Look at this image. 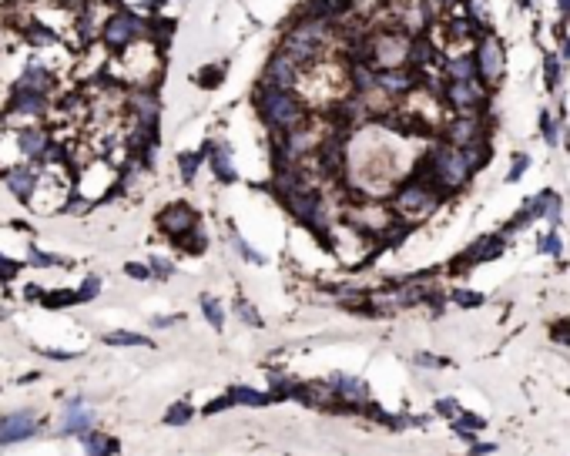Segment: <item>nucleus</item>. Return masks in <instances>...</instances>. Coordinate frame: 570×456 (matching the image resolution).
<instances>
[{
    "mask_svg": "<svg viewBox=\"0 0 570 456\" xmlns=\"http://www.w3.org/2000/svg\"><path fill=\"white\" fill-rule=\"evenodd\" d=\"M440 188L433 185V178L426 175V168H419L413 175L406 178V181H399L396 188H392V195H389V208L399 215V218H426V215H433L436 208H440Z\"/></svg>",
    "mask_w": 570,
    "mask_h": 456,
    "instance_id": "nucleus-1",
    "label": "nucleus"
},
{
    "mask_svg": "<svg viewBox=\"0 0 570 456\" xmlns=\"http://www.w3.org/2000/svg\"><path fill=\"white\" fill-rule=\"evenodd\" d=\"M255 107H259L265 127L275 131V134H285V131L302 127L309 121L306 104L295 98V91H282V87H265V84H259V91H255Z\"/></svg>",
    "mask_w": 570,
    "mask_h": 456,
    "instance_id": "nucleus-2",
    "label": "nucleus"
},
{
    "mask_svg": "<svg viewBox=\"0 0 570 456\" xmlns=\"http://www.w3.org/2000/svg\"><path fill=\"white\" fill-rule=\"evenodd\" d=\"M423 168H426V175L433 178V185L440 188L443 195H453V191L467 188L469 178H473L467 158H463V148H456V145H450V141H443V138L430 148Z\"/></svg>",
    "mask_w": 570,
    "mask_h": 456,
    "instance_id": "nucleus-3",
    "label": "nucleus"
},
{
    "mask_svg": "<svg viewBox=\"0 0 570 456\" xmlns=\"http://www.w3.org/2000/svg\"><path fill=\"white\" fill-rule=\"evenodd\" d=\"M410 51H413V30L406 24H389L369 34V61L379 71L410 68Z\"/></svg>",
    "mask_w": 570,
    "mask_h": 456,
    "instance_id": "nucleus-4",
    "label": "nucleus"
},
{
    "mask_svg": "<svg viewBox=\"0 0 570 456\" xmlns=\"http://www.w3.org/2000/svg\"><path fill=\"white\" fill-rule=\"evenodd\" d=\"M148 21H141L138 14H131V10H118V14H111L101 27V37L104 44L111 48V51H128L131 44H138V41H145L148 37Z\"/></svg>",
    "mask_w": 570,
    "mask_h": 456,
    "instance_id": "nucleus-5",
    "label": "nucleus"
},
{
    "mask_svg": "<svg viewBox=\"0 0 570 456\" xmlns=\"http://www.w3.org/2000/svg\"><path fill=\"white\" fill-rule=\"evenodd\" d=\"M443 101L456 114H483L490 104V87L483 81H443Z\"/></svg>",
    "mask_w": 570,
    "mask_h": 456,
    "instance_id": "nucleus-6",
    "label": "nucleus"
},
{
    "mask_svg": "<svg viewBox=\"0 0 570 456\" xmlns=\"http://www.w3.org/2000/svg\"><path fill=\"white\" fill-rule=\"evenodd\" d=\"M476 68H480V81L487 84V87H496L500 81H503V71H507V54H503V44H500V37L496 34H483L480 41H476Z\"/></svg>",
    "mask_w": 570,
    "mask_h": 456,
    "instance_id": "nucleus-7",
    "label": "nucleus"
},
{
    "mask_svg": "<svg viewBox=\"0 0 570 456\" xmlns=\"http://www.w3.org/2000/svg\"><path fill=\"white\" fill-rule=\"evenodd\" d=\"M443 141H450V145H456V148H469V145H476V141H490L483 114H453V118L443 125Z\"/></svg>",
    "mask_w": 570,
    "mask_h": 456,
    "instance_id": "nucleus-8",
    "label": "nucleus"
},
{
    "mask_svg": "<svg viewBox=\"0 0 570 456\" xmlns=\"http://www.w3.org/2000/svg\"><path fill=\"white\" fill-rule=\"evenodd\" d=\"M423 81V71L416 68H396V71H379V94L386 98L389 104L403 101L416 91V84Z\"/></svg>",
    "mask_w": 570,
    "mask_h": 456,
    "instance_id": "nucleus-9",
    "label": "nucleus"
},
{
    "mask_svg": "<svg viewBox=\"0 0 570 456\" xmlns=\"http://www.w3.org/2000/svg\"><path fill=\"white\" fill-rule=\"evenodd\" d=\"M299 77H302V68H299L288 54L275 51L272 57H268V64H265V77H262V84H265V87L295 91V87H299Z\"/></svg>",
    "mask_w": 570,
    "mask_h": 456,
    "instance_id": "nucleus-10",
    "label": "nucleus"
},
{
    "mask_svg": "<svg viewBox=\"0 0 570 456\" xmlns=\"http://www.w3.org/2000/svg\"><path fill=\"white\" fill-rule=\"evenodd\" d=\"M158 225H161L165 235H171L175 242H182L184 235H191L198 228V215H195V208H188L184 202H175V205H168V208H161Z\"/></svg>",
    "mask_w": 570,
    "mask_h": 456,
    "instance_id": "nucleus-11",
    "label": "nucleus"
},
{
    "mask_svg": "<svg viewBox=\"0 0 570 456\" xmlns=\"http://www.w3.org/2000/svg\"><path fill=\"white\" fill-rule=\"evenodd\" d=\"M503 235H487V238H476L473 245H469L463 255H456L453 258V272H467L473 265H483V262H490L496 255H503Z\"/></svg>",
    "mask_w": 570,
    "mask_h": 456,
    "instance_id": "nucleus-12",
    "label": "nucleus"
},
{
    "mask_svg": "<svg viewBox=\"0 0 570 456\" xmlns=\"http://www.w3.org/2000/svg\"><path fill=\"white\" fill-rule=\"evenodd\" d=\"M349 87H352V98H372L379 94V68L372 61H352L349 64Z\"/></svg>",
    "mask_w": 570,
    "mask_h": 456,
    "instance_id": "nucleus-13",
    "label": "nucleus"
},
{
    "mask_svg": "<svg viewBox=\"0 0 570 456\" xmlns=\"http://www.w3.org/2000/svg\"><path fill=\"white\" fill-rule=\"evenodd\" d=\"M37 433V419L21 409V413H10V416H3L0 419V446L3 443H17V439H27V436H34Z\"/></svg>",
    "mask_w": 570,
    "mask_h": 456,
    "instance_id": "nucleus-14",
    "label": "nucleus"
},
{
    "mask_svg": "<svg viewBox=\"0 0 570 456\" xmlns=\"http://www.w3.org/2000/svg\"><path fill=\"white\" fill-rule=\"evenodd\" d=\"M48 107V94L44 91H34V87H17L14 98L7 104V114L17 118V114H44Z\"/></svg>",
    "mask_w": 570,
    "mask_h": 456,
    "instance_id": "nucleus-15",
    "label": "nucleus"
},
{
    "mask_svg": "<svg viewBox=\"0 0 570 456\" xmlns=\"http://www.w3.org/2000/svg\"><path fill=\"white\" fill-rule=\"evenodd\" d=\"M443 81H480L476 54H453L443 61Z\"/></svg>",
    "mask_w": 570,
    "mask_h": 456,
    "instance_id": "nucleus-16",
    "label": "nucleus"
},
{
    "mask_svg": "<svg viewBox=\"0 0 570 456\" xmlns=\"http://www.w3.org/2000/svg\"><path fill=\"white\" fill-rule=\"evenodd\" d=\"M3 175H7L10 191H14L21 202H30V195H34V188H37V181H41V172H34V168H27V165H14V168H7Z\"/></svg>",
    "mask_w": 570,
    "mask_h": 456,
    "instance_id": "nucleus-17",
    "label": "nucleus"
},
{
    "mask_svg": "<svg viewBox=\"0 0 570 456\" xmlns=\"http://www.w3.org/2000/svg\"><path fill=\"white\" fill-rule=\"evenodd\" d=\"M17 138H21V152H24L27 161H44L48 165L51 141H48V134L41 127H24V131H17Z\"/></svg>",
    "mask_w": 570,
    "mask_h": 456,
    "instance_id": "nucleus-18",
    "label": "nucleus"
},
{
    "mask_svg": "<svg viewBox=\"0 0 570 456\" xmlns=\"http://www.w3.org/2000/svg\"><path fill=\"white\" fill-rule=\"evenodd\" d=\"M530 211H534V218H547L550 225H560V215H564V208H560V198H557V191H537L534 198H530Z\"/></svg>",
    "mask_w": 570,
    "mask_h": 456,
    "instance_id": "nucleus-19",
    "label": "nucleus"
},
{
    "mask_svg": "<svg viewBox=\"0 0 570 456\" xmlns=\"http://www.w3.org/2000/svg\"><path fill=\"white\" fill-rule=\"evenodd\" d=\"M205 154H211V172H215V178L222 181V185H232L235 178V168H232V148L225 145V141H218V145H208V148H202Z\"/></svg>",
    "mask_w": 570,
    "mask_h": 456,
    "instance_id": "nucleus-20",
    "label": "nucleus"
},
{
    "mask_svg": "<svg viewBox=\"0 0 570 456\" xmlns=\"http://www.w3.org/2000/svg\"><path fill=\"white\" fill-rule=\"evenodd\" d=\"M91 423H94V413L91 409H84L81 406V400H74V403H67V413H64V433L71 436H84V433L91 430Z\"/></svg>",
    "mask_w": 570,
    "mask_h": 456,
    "instance_id": "nucleus-21",
    "label": "nucleus"
},
{
    "mask_svg": "<svg viewBox=\"0 0 570 456\" xmlns=\"http://www.w3.org/2000/svg\"><path fill=\"white\" fill-rule=\"evenodd\" d=\"M430 61H436V44L430 41V34H419L413 37V51H410V68L423 71Z\"/></svg>",
    "mask_w": 570,
    "mask_h": 456,
    "instance_id": "nucleus-22",
    "label": "nucleus"
},
{
    "mask_svg": "<svg viewBox=\"0 0 570 456\" xmlns=\"http://www.w3.org/2000/svg\"><path fill=\"white\" fill-rule=\"evenodd\" d=\"M332 389H336L339 396H346V400H356V403H363L366 396H369V389H366V382L359 376H332L329 382Z\"/></svg>",
    "mask_w": 570,
    "mask_h": 456,
    "instance_id": "nucleus-23",
    "label": "nucleus"
},
{
    "mask_svg": "<svg viewBox=\"0 0 570 456\" xmlns=\"http://www.w3.org/2000/svg\"><path fill=\"white\" fill-rule=\"evenodd\" d=\"M544 84L550 94L560 91V84H564V61H560V54H547L544 57Z\"/></svg>",
    "mask_w": 570,
    "mask_h": 456,
    "instance_id": "nucleus-24",
    "label": "nucleus"
},
{
    "mask_svg": "<svg viewBox=\"0 0 570 456\" xmlns=\"http://www.w3.org/2000/svg\"><path fill=\"white\" fill-rule=\"evenodd\" d=\"M17 87H34V91H44V94H48V87H51V74H48L41 64H30L24 74H21Z\"/></svg>",
    "mask_w": 570,
    "mask_h": 456,
    "instance_id": "nucleus-25",
    "label": "nucleus"
},
{
    "mask_svg": "<svg viewBox=\"0 0 570 456\" xmlns=\"http://www.w3.org/2000/svg\"><path fill=\"white\" fill-rule=\"evenodd\" d=\"M463 158H467L469 172L476 175V172H483L487 168V161H490V141H476V145H469L463 148Z\"/></svg>",
    "mask_w": 570,
    "mask_h": 456,
    "instance_id": "nucleus-26",
    "label": "nucleus"
},
{
    "mask_svg": "<svg viewBox=\"0 0 570 456\" xmlns=\"http://www.w3.org/2000/svg\"><path fill=\"white\" fill-rule=\"evenodd\" d=\"M229 396H232V403H242V406H265L268 403V396H262V393L249 389V386H232Z\"/></svg>",
    "mask_w": 570,
    "mask_h": 456,
    "instance_id": "nucleus-27",
    "label": "nucleus"
},
{
    "mask_svg": "<svg viewBox=\"0 0 570 456\" xmlns=\"http://www.w3.org/2000/svg\"><path fill=\"white\" fill-rule=\"evenodd\" d=\"M107 346H151L148 335H138V332H107L104 335Z\"/></svg>",
    "mask_w": 570,
    "mask_h": 456,
    "instance_id": "nucleus-28",
    "label": "nucleus"
},
{
    "mask_svg": "<svg viewBox=\"0 0 570 456\" xmlns=\"http://www.w3.org/2000/svg\"><path fill=\"white\" fill-rule=\"evenodd\" d=\"M540 134H544V141L550 148L560 141V125H557V118H553L547 107H540Z\"/></svg>",
    "mask_w": 570,
    "mask_h": 456,
    "instance_id": "nucleus-29",
    "label": "nucleus"
},
{
    "mask_svg": "<svg viewBox=\"0 0 570 456\" xmlns=\"http://www.w3.org/2000/svg\"><path fill=\"white\" fill-rule=\"evenodd\" d=\"M202 158H205V152H184L178 154V165H182V178L191 185L195 181V175H198V165H202Z\"/></svg>",
    "mask_w": 570,
    "mask_h": 456,
    "instance_id": "nucleus-30",
    "label": "nucleus"
},
{
    "mask_svg": "<svg viewBox=\"0 0 570 456\" xmlns=\"http://www.w3.org/2000/svg\"><path fill=\"white\" fill-rule=\"evenodd\" d=\"M202 312H205V319L215 326V329L225 326V312H222V305H218L215 296H202Z\"/></svg>",
    "mask_w": 570,
    "mask_h": 456,
    "instance_id": "nucleus-31",
    "label": "nucleus"
},
{
    "mask_svg": "<svg viewBox=\"0 0 570 456\" xmlns=\"http://www.w3.org/2000/svg\"><path fill=\"white\" fill-rule=\"evenodd\" d=\"M232 245H235V252L242 255L245 262H252V265H265V258H262V255L255 252V249H252V245H249V242L238 235V231H232Z\"/></svg>",
    "mask_w": 570,
    "mask_h": 456,
    "instance_id": "nucleus-32",
    "label": "nucleus"
},
{
    "mask_svg": "<svg viewBox=\"0 0 570 456\" xmlns=\"http://www.w3.org/2000/svg\"><path fill=\"white\" fill-rule=\"evenodd\" d=\"M222 77H225V64H222V68H218V64H208V68L198 71L195 81H198L202 87H218V84H222Z\"/></svg>",
    "mask_w": 570,
    "mask_h": 456,
    "instance_id": "nucleus-33",
    "label": "nucleus"
},
{
    "mask_svg": "<svg viewBox=\"0 0 570 456\" xmlns=\"http://www.w3.org/2000/svg\"><path fill=\"white\" fill-rule=\"evenodd\" d=\"M235 315H238L242 322H249L252 329H262V315H259V312H255V305H252V302L238 299V302H235Z\"/></svg>",
    "mask_w": 570,
    "mask_h": 456,
    "instance_id": "nucleus-34",
    "label": "nucleus"
},
{
    "mask_svg": "<svg viewBox=\"0 0 570 456\" xmlns=\"http://www.w3.org/2000/svg\"><path fill=\"white\" fill-rule=\"evenodd\" d=\"M453 426H456V433H463V436H473L476 430H483V419L473 416V413H460V416L453 419Z\"/></svg>",
    "mask_w": 570,
    "mask_h": 456,
    "instance_id": "nucleus-35",
    "label": "nucleus"
},
{
    "mask_svg": "<svg viewBox=\"0 0 570 456\" xmlns=\"http://www.w3.org/2000/svg\"><path fill=\"white\" fill-rule=\"evenodd\" d=\"M527 168H530V158L520 152V154H514V161H510V172H507V185H517L520 178L527 175Z\"/></svg>",
    "mask_w": 570,
    "mask_h": 456,
    "instance_id": "nucleus-36",
    "label": "nucleus"
},
{
    "mask_svg": "<svg viewBox=\"0 0 570 456\" xmlns=\"http://www.w3.org/2000/svg\"><path fill=\"white\" fill-rule=\"evenodd\" d=\"M178 245H182L184 252H191V255H202L208 249V238L205 235H202V231H198V228H195V231H191V235H184L182 242H178Z\"/></svg>",
    "mask_w": 570,
    "mask_h": 456,
    "instance_id": "nucleus-37",
    "label": "nucleus"
},
{
    "mask_svg": "<svg viewBox=\"0 0 570 456\" xmlns=\"http://www.w3.org/2000/svg\"><path fill=\"white\" fill-rule=\"evenodd\" d=\"M191 419V406L188 403H175L168 413H165V423L168 426H182V423H188Z\"/></svg>",
    "mask_w": 570,
    "mask_h": 456,
    "instance_id": "nucleus-38",
    "label": "nucleus"
},
{
    "mask_svg": "<svg viewBox=\"0 0 570 456\" xmlns=\"http://www.w3.org/2000/svg\"><path fill=\"white\" fill-rule=\"evenodd\" d=\"M450 299L460 305V309H476V305H483V296H480V292H469V289H456Z\"/></svg>",
    "mask_w": 570,
    "mask_h": 456,
    "instance_id": "nucleus-39",
    "label": "nucleus"
},
{
    "mask_svg": "<svg viewBox=\"0 0 570 456\" xmlns=\"http://www.w3.org/2000/svg\"><path fill=\"white\" fill-rule=\"evenodd\" d=\"M537 249L544 255H553V258H560V252H564V242H560V235L557 231H550V235H544L540 242H537Z\"/></svg>",
    "mask_w": 570,
    "mask_h": 456,
    "instance_id": "nucleus-40",
    "label": "nucleus"
},
{
    "mask_svg": "<svg viewBox=\"0 0 570 456\" xmlns=\"http://www.w3.org/2000/svg\"><path fill=\"white\" fill-rule=\"evenodd\" d=\"M44 302L51 305V309H61V305H74V302H81V292H51V296H44Z\"/></svg>",
    "mask_w": 570,
    "mask_h": 456,
    "instance_id": "nucleus-41",
    "label": "nucleus"
},
{
    "mask_svg": "<svg viewBox=\"0 0 570 456\" xmlns=\"http://www.w3.org/2000/svg\"><path fill=\"white\" fill-rule=\"evenodd\" d=\"M98 289H101V279H98V276H87V279H84V285L78 289V292H81V302H91V299L98 296Z\"/></svg>",
    "mask_w": 570,
    "mask_h": 456,
    "instance_id": "nucleus-42",
    "label": "nucleus"
},
{
    "mask_svg": "<svg viewBox=\"0 0 570 456\" xmlns=\"http://www.w3.org/2000/svg\"><path fill=\"white\" fill-rule=\"evenodd\" d=\"M151 269H155V276H161V279H168L171 272H175V265L168 262V258H161V255H151V262H148Z\"/></svg>",
    "mask_w": 570,
    "mask_h": 456,
    "instance_id": "nucleus-43",
    "label": "nucleus"
},
{
    "mask_svg": "<svg viewBox=\"0 0 570 456\" xmlns=\"http://www.w3.org/2000/svg\"><path fill=\"white\" fill-rule=\"evenodd\" d=\"M125 272H128L131 279H151V265H141V262H128V265H125Z\"/></svg>",
    "mask_w": 570,
    "mask_h": 456,
    "instance_id": "nucleus-44",
    "label": "nucleus"
},
{
    "mask_svg": "<svg viewBox=\"0 0 570 456\" xmlns=\"http://www.w3.org/2000/svg\"><path fill=\"white\" fill-rule=\"evenodd\" d=\"M436 413H440V416H450V419H456L463 409H460L456 400H440V403H436Z\"/></svg>",
    "mask_w": 570,
    "mask_h": 456,
    "instance_id": "nucleus-45",
    "label": "nucleus"
},
{
    "mask_svg": "<svg viewBox=\"0 0 570 456\" xmlns=\"http://www.w3.org/2000/svg\"><path fill=\"white\" fill-rule=\"evenodd\" d=\"M17 269H21L17 262H10V258H0V279H3V282L14 279V276H17Z\"/></svg>",
    "mask_w": 570,
    "mask_h": 456,
    "instance_id": "nucleus-46",
    "label": "nucleus"
},
{
    "mask_svg": "<svg viewBox=\"0 0 570 456\" xmlns=\"http://www.w3.org/2000/svg\"><path fill=\"white\" fill-rule=\"evenodd\" d=\"M557 41H560V61H564V64H570V34L557 30Z\"/></svg>",
    "mask_w": 570,
    "mask_h": 456,
    "instance_id": "nucleus-47",
    "label": "nucleus"
},
{
    "mask_svg": "<svg viewBox=\"0 0 570 456\" xmlns=\"http://www.w3.org/2000/svg\"><path fill=\"white\" fill-rule=\"evenodd\" d=\"M184 315H158V319H151V326H158V329H168V326H175V322H182Z\"/></svg>",
    "mask_w": 570,
    "mask_h": 456,
    "instance_id": "nucleus-48",
    "label": "nucleus"
},
{
    "mask_svg": "<svg viewBox=\"0 0 570 456\" xmlns=\"http://www.w3.org/2000/svg\"><path fill=\"white\" fill-rule=\"evenodd\" d=\"M229 406H232V396H222V400H211L205 406V413H218V409H229Z\"/></svg>",
    "mask_w": 570,
    "mask_h": 456,
    "instance_id": "nucleus-49",
    "label": "nucleus"
},
{
    "mask_svg": "<svg viewBox=\"0 0 570 456\" xmlns=\"http://www.w3.org/2000/svg\"><path fill=\"white\" fill-rule=\"evenodd\" d=\"M416 362L419 366H443V359H436V355H416Z\"/></svg>",
    "mask_w": 570,
    "mask_h": 456,
    "instance_id": "nucleus-50",
    "label": "nucleus"
},
{
    "mask_svg": "<svg viewBox=\"0 0 570 456\" xmlns=\"http://www.w3.org/2000/svg\"><path fill=\"white\" fill-rule=\"evenodd\" d=\"M483 453H493V446H483V443H480V446L469 450V456H483Z\"/></svg>",
    "mask_w": 570,
    "mask_h": 456,
    "instance_id": "nucleus-51",
    "label": "nucleus"
},
{
    "mask_svg": "<svg viewBox=\"0 0 570 456\" xmlns=\"http://www.w3.org/2000/svg\"><path fill=\"white\" fill-rule=\"evenodd\" d=\"M557 7H560V14L570 21V0H557Z\"/></svg>",
    "mask_w": 570,
    "mask_h": 456,
    "instance_id": "nucleus-52",
    "label": "nucleus"
},
{
    "mask_svg": "<svg viewBox=\"0 0 570 456\" xmlns=\"http://www.w3.org/2000/svg\"><path fill=\"white\" fill-rule=\"evenodd\" d=\"M443 3H467V0H443Z\"/></svg>",
    "mask_w": 570,
    "mask_h": 456,
    "instance_id": "nucleus-53",
    "label": "nucleus"
}]
</instances>
